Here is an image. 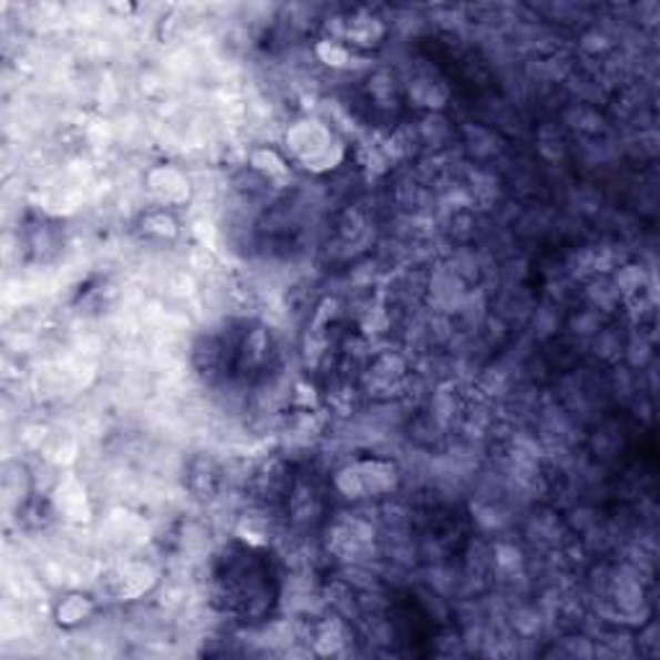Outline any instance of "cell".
I'll list each match as a JSON object with an SVG mask.
<instances>
[{
    "label": "cell",
    "instance_id": "ba28073f",
    "mask_svg": "<svg viewBox=\"0 0 660 660\" xmlns=\"http://www.w3.org/2000/svg\"><path fill=\"white\" fill-rule=\"evenodd\" d=\"M150 196L155 199L158 206L171 210V206H184L191 199V181L176 165H158L148 173L145 179Z\"/></svg>",
    "mask_w": 660,
    "mask_h": 660
},
{
    "label": "cell",
    "instance_id": "5b68a950",
    "mask_svg": "<svg viewBox=\"0 0 660 660\" xmlns=\"http://www.w3.org/2000/svg\"><path fill=\"white\" fill-rule=\"evenodd\" d=\"M286 519L292 527L309 529L325 516V496L309 475H294L292 490L284 504Z\"/></svg>",
    "mask_w": 660,
    "mask_h": 660
},
{
    "label": "cell",
    "instance_id": "7c38bea8",
    "mask_svg": "<svg viewBox=\"0 0 660 660\" xmlns=\"http://www.w3.org/2000/svg\"><path fill=\"white\" fill-rule=\"evenodd\" d=\"M140 235L148 237V241H158V243H171L179 237V222L173 217L171 210H150L142 214L140 220Z\"/></svg>",
    "mask_w": 660,
    "mask_h": 660
},
{
    "label": "cell",
    "instance_id": "8fae6325",
    "mask_svg": "<svg viewBox=\"0 0 660 660\" xmlns=\"http://www.w3.org/2000/svg\"><path fill=\"white\" fill-rule=\"evenodd\" d=\"M52 508H54V516H60V519L62 516L70 521L85 519V514H89V498H85L83 485L75 480L60 483L52 496Z\"/></svg>",
    "mask_w": 660,
    "mask_h": 660
},
{
    "label": "cell",
    "instance_id": "3957f363",
    "mask_svg": "<svg viewBox=\"0 0 660 660\" xmlns=\"http://www.w3.org/2000/svg\"><path fill=\"white\" fill-rule=\"evenodd\" d=\"M286 153H290L294 161L305 165L309 171H328L336 169L344 158V148L336 138V130L331 124L317 122V119H302V122H294L290 130H286Z\"/></svg>",
    "mask_w": 660,
    "mask_h": 660
},
{
    "label": "cell",
    "instance_id": "9c48e42d",
    "mask_svg": "<svg viewBox=\"0 0 660 660\" xmlns=\"http://www.w3.org/2000/svg\"><path fill=\"white\" fill-rule=\"evenodd\" d=\"M93 615H95V601L89 593H81V591L65 593L52 609L54 622H58L62 630H75V627H83L85 622H91Z\"/></svg>",
    "mask_w": 660,
    "mask_h": 660
},
{
    "label": "cell",
    "instance_id": "4fadbf2b",
    "mask_svg": "<svg viewBox=\"0 0 660 660\" xmlns=\"http://www.w3.org/2000/svg\"><path fill=\"white\" fill-rule=\"evenodd\" d=\"M315 58L331 70H352L362 62L359 52L344 42H336V39H321L315 47Z\"/></svg>",
    "mask_w": 660,
    "mask_h": 660
},
{
    "label": "cell",
    "instance_id": "277c9868",
    "mask_svg": "<svg viewBox=\"0 0 660 660\" xmlns=\"http://www.w3.org/2000/svg\"><path fill=\"white\" fill-rule=\"evenodd\" d=\"M328 555L346 562V566L362 568L369 560V555L377 552V529L369 519L359 514H344L328 524V537H325Z\"/></svg>",
    "mask_w": 660,
    "mask_h": 660
},
{
    "label": "cell",
    "instance_id": "6da1fadb",
    "mask_svg": "<svg viewBox=\"0 0 660 660\" xmlns=\"http://www.w3.org/2000/svg\"><path fill=\"white\" fill-rule=\"evenodd\" d=\"M210 593L214 607L245 622L264 617L272 603L268 593V566L258 558V547L245 542L241 552L217 560L210 576Z\"/></svg>",
    "mask_w": 660,
    "mask_h": 660
},
{
    "label": "cell",
    "instance_id": "8992f818",
    "mask_svg": "<svg viewBox=\"0 0 660 660\" xmlns=\"http://www.w3.org/2000/svg\"><path fill=\"white\" fill-rule=\"evenodd\" d=\"M305 640H307V646L313 648L315 656L338 658V656L352 653L354 630L346 625L344 617L328 615V617L315 619V622L307 627Z\"/></svg>",
    "mask_w": 660,
    "mask_h": 660
},
{
    "label": "cell",
    "instance_id": "5bb4252c",
    "mask_svg": "<svg viewBox=\"0 0 660 660\" xmlns=\"http://www.w3.org/2000/svg\"><path fill=\"white\" fill-rule=\"evenodd\" d=\"M220 480H222V473L220 467L212 463V459H196L194 465H191L189 470V488L196 493V496H214L220 488Z\"/></svg>",
    "mask_w": 660,
    "mask_h": 660
},
{
    "label": "cell",
    "instance_id": "7a4b0ae2",
    "mask_svg": "<svg viewBox=\"0 0 660 660\" xmlns=\"http://www.w3.org/2000/svg\"><path fill=\"white\" fill-rule=\"evenodd\" d=\"M400 470L393 459L364 457L338 467L333 475V488L348 500H375L397 490Z\"/></svg>",
    "mask_w": 660,
    "mask_h": 660
},
{
    "label": "cell",
    "instance_id": "30bf717a",
    "mask_svg": "<svg viewBox=\"0 0 660 660\" xmlns=\"http://www.w3.org/2000/svg\"><path fill=\"white\" fill-rule=\"evenodd\" d=\"M251 171L268 186H280L282 181L290 179L292 163L274 148H256L251 153Z\"/></svg>",
    "mask_w": 660,
    "mask_h": 660
},
{
    "label": "cell",
    "instance_id": "52a82bcc",
    "mask_svg": "<svg viewBox=\"0 0 660 660\" xmlns=\"http://www.w3.org/2000/svg\"><path fill=\"white\" fill-rule=\"evenodd\" d=\"M385 21H382L375 11H369V8H359V11H354L346 21H341V31L333 39L348 44L356 52H362L372 50V47H379L385 42Z\"/></svg>",
    "mask_w": 660,
    "mask_h": 660
}]
</instances>
